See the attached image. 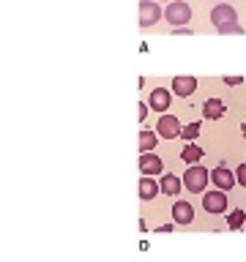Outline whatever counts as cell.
I'll list each match as a JSON object with an SVG mask.
<instances>
[{
    "label": "cell",
    "mask_w": 246,
    "mask_h": 262,
    "mask_svg": "<svg viewBox=\"0 0 246 262\" xmlns=\"http://www.w3.org/2000/svg\"><path fill=\"white\" fill-rule=\"evenodd\" d=\"M211 22L216 25V30L221 33V36H227V33H233V36H241L243 28L238 25V14L235 8L230 3H216L211 8Z\"/></svg>",
    "instance_id": "6da1fadb"
},
{
    "label": "cell",
    "mask_w": 246,
    "mask_h": 262,
    "mask_svg": "<svg viewBox=\"0 0 246 262\" xmlns=\"http://www.w3.org/2000/svg\"><path fill=\"white\" fill-rule=\"evenodd\" d=\"M183 180V186H186V191H192V194H205V188H208V180H211V172L200 167V164H192V167L186 169V175L180 178Z\"/></svg>",
    "instance_id": "7a4b0ae2"
},
{
    "label": "cell",
    "mask_w": 246,
    "mask_h": 262,
    "mask_svg": "<svg viewBox=\"0 0 246 262\" xmlns=\"http://www.w3.org/2000/svg\"><path fill=\"white\" fill-rule=\"evenodd\" d=\"M164 19H167L172 28H186V22H192V8L183 0H172L164 8Z\"/></svg>",
    "instance_id": "3957f363"
},
{
    "label": "cell",
    "mask_w": 246,
    "mask_h": 262,
    "mask_svg": "<svg viewBox=\"0 0 246 262\" xmlns=\"http://www.w3.org/2000/svg\"><path fill=\"white\" fill-rule=\"evenodd\" d=\"M161 19V6L156 0H139V28H153Z\"/></svg>",
    "instance_id": "277c9868"
},
{
    "label": "cell",
    "mask_w": 246,
    "mask_h": 262,
    "mask_svg": "<svg viewBox=\"0 0 246 262\" xmlns=\"http://www.w3.org/2000/svg\"><path fill=\"white\" fill-rule=\"evenodd\" d=\"M180 120L175 118V115H161L159 118V123H156V134L159 137H164V139H175V137H180Z\"/></svg>",
    "instance_id": "5b68a950"
},
{
    "label": "cell",
    "mask_w": 246,
    "mask_h": 262,
    "mask_svg": "<svg viewBox=\"0 0 246 262\" xmlns=\"http://www.w3.org/2000/svg\"><path fill=\"white\" fill-rule=\"evenodd\" d=\"M202 208H205V213H224L227 210V194L219 191V188L205 191L202 194Z\"/></svg>",
    "instance_id": "8992f818"
},
{
    "label": "cell",
    "mask_w": 246,
    "mask_h": 262,
    "mask_svg": "<svg viewBox=\"0 0 246 262\" xmlns=\"http://www.w3.org/2000/svg\"><path fill=\"white\" fill-rule=\"evenodd\" d=\"M211 183L216 186L219 191L227 194V191H233V188H235L238 180H235V172H230L227 167H216V169L211 172Z\"/></svg>",
    "instance_id": "52a82bcc"
},
{
    "label": "cell",
    "mask_w": 246,
    "mask_h": 262,
    "mask_svg": "<svg viewBox=\"0 0 246 262\" xmlns=\"http://www.w3.org/2000/svg\"><path fill=\"white\" fill-rule=\"evenodd\" d=\"M161 159L159 153H139V172H142V178H156L161 175Z\"/></svg>",
    "instance_id": "ba28073f"
},
{
    "label": "cell",
    "mask_w": 246,
    "mask_h": 262,
    "mask_svg": "<svg viewBox=\"0 0 246 262\" xmlns=\"http://www.w3.org/2000/svg\"><path fill=\"white\" fill-rule=\"evenodd\" d=\"M170 101H172V93H170L167 88H153L151 90V98H148V106H151L153 112L167 115L164 110H170Z\"/></svg>",
    "instance_id": "9c48e42d"
},
{
    "label": "cell",
    "mask_w": 246,
    "mask_h": 262,
    "mask_svg": "<svg viewBox=\"0 0 246 262\" xmlns=\"http://www.w3.org/2000/svg\"><path fill=\"white\" fill-rule=\"evenodd\" d=\"M172 221H175L178 227H186V224H192V221H194V208H192V202H186V200H178L175 205H172Z\"/></svg>",
    "instance_id": "30bf717a"
},
{
    "label": "cell",
    "mask_w": 246,
    "mask_h": 262,
    "mask_svg": "<svg viewBox=\"0 0 246 262\" xmlns=\"http://www.w3.org/2000/svg\"><path fill=\"white\" fill-rule=\"evenodd\" d=\"M197 90V79L194 77H172V93L180 96V98H186V96H192Z\"/></svg>",
    "instance_id": "8fae6325"
},
{
    "label": "cell",
    "mask_w": 246,
    "mask_h": 262,
    "mask_svg": "<svg viewBox=\"0 0 246 262\" xmlns=\"http://www.w3.org/2000/svg\"><path fill=\"white\" fill-rule=\"evenodd\" d=\"M200 110H202V115H205L208 120H219L221 115H224L227 106H224V101H219V98H205Z\"/></svg>",
    "instance_id": "7c38bea8"
},
{
    "label": "cell",
    "mask_w": 246,
    "mask_h": 262,
    "mask_svg": "<svg viewBox=\"0 0 246 262\" xmlns=\"http://www.w3.org/2000/svg\"><path fill=\"white\" fill-rule=\"evenodd\" d=\"M161 191L159 180L156 178H139V196L148 202V200H156V194Z\"/></svg>",
    "instance_id": "4fadbf2b"
},
{
    "label": "cell",
    "mask_w": 246,
    "mask_h": 262,
    "mask_svg": "<svg viewBox=\"0 0 246 262\" xmlns=\"http://www.w3.org/2000/svg\"><path fill=\"white\" fill-rule=\"evenodd\" d=\"M159 186H161V191L167 194V196H178L180 188H183V180H180L178 175H161Z\"/></svg>",
    "instance_id": "5bb4252c"
},
{
    "label": "cell",
    "mask_w": 246,
    "mask_h": 262,
    "mask_svg": "<svg viewBox=\"0 0 246 262\" xmlns=\"http://www.w3.org/2000/svg\"><path fill=\"white\" fill-rule=\"evenodd\" d=\"M202 147L200 145H194V142H189V145H183V150H180V161H186V164H197L202 159Z\"/></svg>",
    "instance_id": "9a60e30c"
},
{
    "label": "cell",
    "mask_w": 246,
    "mask_h": 262,
    "mask_svg": "<svg viewBox=\"0 0 246 262\" xmlns=\"http://www.w3.org/2000/svg\"><path fill=\"white\" fill-rule=\"evenodd\" d=\"M156 139H159L156 131H148V128L139 131V153H151L156 147Z\"/></svg>",
    "instance_id": "2e32d148"
},
{
    "label": "cell",
    "mask_w": 246,
    "mask_h": 262,
    "mask_svg": "<svg viewBox=\"0 0 246 262\" xmlns=\"http://www.w3.org/2000/svg\"><path fill=\"white\" fill-rule=\"evenodd\" d=\"M227 227H230V229H241V227H246V213H243L241 208L230 210V216H227Z\"/></svg>",
    "instance_id": "e0dca14e"
},
{
    "label": "cell",
    "mask_w": 246,
    "mask_h": 262,
    "mask_svg": "<svg viewBox=\"0 0 246 262\" xmlns=\"http://www.w3.org/2000/svg\"><path fill=\"white\" fill-rule=\"evenodd\" d=\"M200 137V123H189L186 128H180V139L189 145V142H194V139Z\"/></svg>",
    "instance_id": "ac0fdd59"
},
{
    "label": "cell",
    "mask_w": 246,
    "mask_h": 262,
    "mask_svg": "<svg viewBox=\"0 0 246 262\" xmlns=\"http://www.w3.org/2000/svg\"><path fill=\"white\" fill-rule=\"evenodd\" d=\"M235 180H238V186H246V161L235 169Z\"/></svg>",
    "instance_id": "d6986e66"
},
{
    "label": "cell",
    "mask_w": 246,
    "mask_h": 262,
    "mask_svg": "<svg viewBox=\"0 0 246 262\" xmlns=\"http://www.w3.org/2000/svg\"><path fill=\"white\" fill-rule=\"evenodd\" d=\"M137 110H139V112H137V120H139V123H142V120L148 118V112H151V106H148V104H142V101H139V106H137Z\"/></svg>",
    "instance_id": "ffe728a7"
},
{
    "label": "cell",
    "mask_w": 246,
    "mask_h": 262,
    "mask_svg": "<svg viewBox=\"0 0 246 262\" xmlns=\"http://www.w3.org/2000/svg\"><path fill=\"white\" fill-rule=\"evenodd\" d=\"M243 77H224V85H241Z\"/></svg>",
    "instance_id": "44dd1931"
},
{
    "label": "cell",
    "mask_w": 246,
    "mask_h": 262,
    "mask_svg": "<svg viewBox=\"0 0 246 262\" xmlns=\"http://www.w3.org/2000/svg\"><path fill=\"white\" fill-rule=\"evenodd\" d=\"M175 36H192V30L189 28H175Z\"/></svg>",
    "instance_id": "7402d4cb"
},
{
    "label": "cell",
    "mask_w": 246,
    "mask_h": 262,
    "mask_svg": "<svg viewBox=\"0 0 246 262\" xmlns=\"http://www.w3.org/2000/svg\"><path fill=\"white\" fill-rule=\"evenodd\" d=\"M241 134H243V137H246V120H243V123H241Z\"/></svg>",
    "instance_id": "603a6c76"
},
{
    "label": "cell",
    "mask_w": 246,
    "mask_h": 262,
    "mask_svg": "<svg viewBox=\"0 0 246 262\" xmlns=\"http://www.w3.org/2000/svg\"><path fill=\"white\" fill-rule=\"evenodd\" d=\"M170 3H172V0H170Z\"/></svg>",
    "instance_id": "cb8c5ba5"
}]
</instances>
